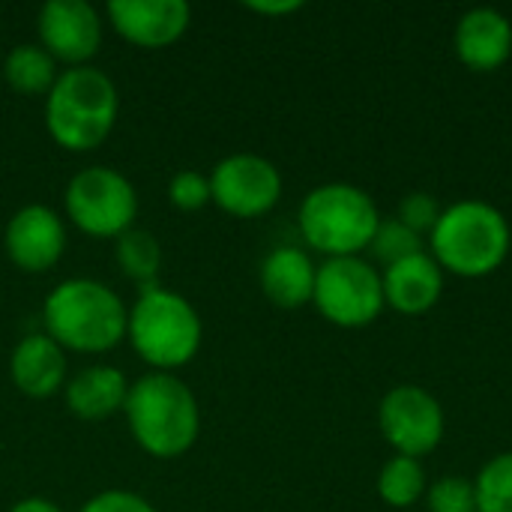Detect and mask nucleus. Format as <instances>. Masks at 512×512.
<instances>
[{
  "label": "nucleus",
  "instance_id": "nucleus-24",
  "mask_svg": "<svg viewBox=\"0 0 512 512\" xmlns=\"http://www.w3.org/2000/svg\"><path fill=\"white\" fill-rule=\"evenodd\" d=\"M429 512H480L474 480L465 477H441L426 489Z\"/></svg>",
  "mask_w": 512,
  "mask_h": 512
},
{
  "label": "nucleus",
  "instance_id": "nucleus-11",
  "mask_svg": "<svg viewBox=\"0 0 512 512\" xmlns=\"http://www.w3.org/2000/svg\"><path fill=\"white\" fill-rule=\"evenodd\" d=\"M102 33V12L87 0H48L36 12V42L66 69L90 66L102 48Z\"/></svg>",
  "mask_w": 512,
  "mask_h": 512
},
{
  "label": "nucleus",
  "instance_id": "nucleus-14",
  "mask_svg": "<svg viewBox=\"0 0 512 512\" xmlns=\"http://www.w3.org/2000/svg\"><path fill=\"white\" fill-rule=\"evenodd\" d=\"M9 381L27 399H51L69 381V354L48 333H27L9 354Z\"/></svg>",
  "mask_w": 512,
  "mask_h": 512
},
{
  "label": "nucleus",
  "instance_id": "nucleus-15",
  "mask_svg": "<svg viewBox=\"0 0 512 512\" xmlns=\"http://www.w3.org/2000/svg\"><path fill=\"white\" fill-rule=\"evenodd\" d=\"M456 57L474 72H495L512 54L510 18L492 6H477L465 12L456 24Z\"/></svg>",
  "mask_w": 512,
  "mask_h": 512
},
{
  "label": "nucleus",
  "instance_id": "nucleus-21",
  "mask_svg": "<svg viewBox=\"0 0 512 512\" xmlns=\"http://www.w3.org/2000/svg\"><path fill=\"white\" fill-rule=\"evenodd\" d=\"M378 495L396 510L414 507L426 495V468L420 459L393 456L378 474Z\"/></svg>",
  "mask_w": 512,
  "mask_h": 512
},
{
  "label": "nucleus",
  "instance_id": "nucleus-25",
  "mask_svg": "<svg viewBox=\"0 0 512 512\" xmlns=\"http://www.w3.org/2000/svg\"><path fill=\"white\" fill-rule=\"evenodd\" d=\"M168 201L180 210V213H195V210H204L207 204H213L210 198V177L201 174V171H177L171 180H168Z\"/></svg>",
  "mask_w": 512,
  "mask_h": 512
},
{
  "label": "nucleus",
  "instance_id": "nucleus-4",
  "mask_svg": "<svg viewBox=\"0 0 512 512\" xmlns=\"http://www.w3.org/2000/svg\"><path fill=\"white\" fill-rule=\"evenodd\" d=\"M126 342L150 366V372H174L189 366L204 342L198 309L180 291L165 285L138 291L126 318Z\"/></svg>",
  "mask_w": 512,
  "mask_h": 512
},
{
  "label": "nucleus",
  "instance_id": "nucleus-23",
  "mask_svg": "<svg viewBox=\"0 0 512 512\" xmlns=\"http://www.w3.org/2000/svg\"><path fill=\"white\" fill-rule=\"evenodd\" d=\"M369 252L387 270V267H393V264H399L405 258L420 255L423 252V237L414 234L411 228H405L396 216L381 219V225H378V231H375V237L369 243Z\"/></svg>",
  "mask_w": 512,
  "mask_h": 512
},
{
  "label": "nucleus",
  "instance_id": "nucleus-29",
  "mask_svg": "<svg viewBox=\"0 0 512 512\" xmlns=\"http://www.w3.org/2000/svg\"><path fill=\"white\" fill-rule=\"evenodd\" d=\"M9 512H63V510H60L54 501L42 498V495H30V498H21V501H15Z\"/></svg>",
  "mask_w": 512,
  "mask_h": 512
},
{
  "label": "nucleus",
  "instance_id": "nucleus-18",
  "mask_svg": "<svg viewBox=\"0 0 512 512\" xmlns=\"http://www.w3.org/2000/svg\"><path fill=\"white\" fill-rule=\"evenodd\" d=\"M315 276H318V264L300 246L270 249L258 270L264 297L285 312H294V309H303L306 303H312Z\"/></svg>",
  "mask_w": 512,
  "mask_h": 512
},
{
  "label": "nucleus",
  "instance_id": "nucleus-1",
  "mask_svg": "<svg viewBox=\"0 0 512 512\" xmlns=\"http://www.w3.org/2000/svg\"><path fill=\"white\" fill-rule=\"evenodd\" d=\"M129 306L123 297L93 279L69 276L57 282L42 303V333H48L66 354H108L126 339Z\"/></svg>",
  "mask_w": 512,
  "mask_h": 512
},
{
  "label": "nucleus",
  "instance_id": "nucleus-10",
  "mask_svg": "<svg viewBox=\"0 0 512 512\" xmlns=\"http://www.w3.org/2000/svg\"><path fill=\"white\" fill-rule=\"evenodd\" d=\"M378 426L396 456L423 459L444 441V408L429 390L402 384L381 399Z\"/></svg>",
  "mask_w": 512,
  "mask_h": 512
},
{
  "label": "nucleus",
  "instance_id": "nucleus-20",
  "mask_svg": "<svg viewBox=\"0 0 512 512\" xmlns=\"http://www.w3.org/2000/svg\"><path fill=\"white\" fill-rule=\"evenodd\" d=\"M114 261L123 276L138 285V291L156 288L162 273V243L144 228H129L114 240Z\"/></svg>",
  "mask_w": 512,
  "mask_h": 512
},
{
  "label": "nucleus",
  "instance_id": "nucleus-16",
  "mask_svg": "<svg viewBox=\"0 0 512 512\" xmlns=\"http://www.w3.org/2000/svg\"><path fill=\"white\" fill-rule=\"evenodd\" d=\"M129 396V378L120 366L96 363L84 366L75 375H69L63 387L66 411L87 423H102L114 414H123Z\"/></svg>",
  "mask_w": 512,
  "mask_h": 512
},
{
  "label": "nucleus",
  "instance_id": "nucleus-9",
  "mask_svg": "<svg viewBox=\"0 0 512 512\" xmlns=\"http://www.w3.org/2000/svg\"><path fill=\"white\" fill-rule=\"evenodd\" d=\"M210 198L213 204L234 219H261L282 198L279 168L258 153H231L213 165Z\"/></svg>",
  "mask_w": 512,
  "mask_h": 512
},
{
  "label": "nucleus",
  "instance_id": "nucleus-2",
  "mask_svg": "<svg viewBox=\"0 0 512 512\" xmlns=\"http://www.w3.org/2000/svg\"><path fill=\"white\" fill-rule=\"evenodd\" d=\"M123 417L132 441L159 462L186 456L201 435V405L174 372H144L129 381Z\"/></svg>",
  "mask_w": 512,
  "mask_h": 512
},
{
  "label": "nucleus",
  "instance_id": "nucleus-13",
  "mask_svg": "<svg viewBox=\"0 0 512 512\" xmlns=\"http://www.w3.org/2000/svg\"><path fill=\"white\" fill-rule=\"evenodd\" d=\"M111 30L144 51L171 48L192 24V6L186 0H111L105 6Z\"/></svg>",
  "mask_w": 512,
  "mask_h": 512
},
{
  "label": "nucleus",
  "instance_id": "nucleus-5",
  "mask_svg": "<svg viewBox=\"0 0 512 512\" xmlns=\"http://www.w3.org/2000/svg\"><path fill=\"white\" fill-rule=\"evenodd\" d=\"M429 246V255L444 273L483 279L492 276L510 255V222L489 201H456L444 207L435 231L429 234Z\"/></svg>",
  "mask_w": 512,
  "mask_h": 512
},
{
  "label": "nucleus",
  "instance_id": "nucleus-7",
  "mask_svg": "<svg viewBox=\"0 0 512 512\" xmlns=\"http://www.w3.org/2000/svg\"><path fill=\"white\" fill-rule=\"evenodd\" d=\"M135 183L111 165L75 171L63 189V219L93 240H117L138 219Z\"/></svg>",
  "mask_w": 512,
  "mask_h": 512
},
{
  "label": "nucleus",
  "instance_id": "nucleus-17",
  "mask_svg": "<svg viewBox=\"0 0 512 512\" xmlns=\"http://www.w3.org/2000/svg\"><path fill=\"white\" fill-rule=\"evenodd\" d=\"M381 282H384V303L408 318L432 312L444 294V270L429 252H420L414 258L387 267L381 273Z\"/></svg>",
  "mask_w": 512,
  "mask_h": 512
},
{
  "label": "nucleus",
  "instance_id": "nucleus-28",
  "mask_svg": "<svg viewBox=\"0 0 512 512\" xmlns=\"http://www.w3.org/2000/svg\"><path fill=\"white\" fill-rule=\"evenodd\" d=\"M246 9L249 12H255V15H270V18H276V15H291V12H297V9H303V3L300 0H264V3H258V0H252V3H246Z\"/></svg>",
  "mask_w": 512,
  "mask_h": 512
},
{
  "label": "nucleus",
  "instance_id": "nucleus-19",
  "mask_svg": "<svg viewBox=\"0 0 512 512\" xmlns=\"http://www.w3.org/2000/svg\"><path fill=\"white\" fill-rule=\"evenodd\" d=\"M57 75L60 66L39 42H21L3 60V81L18 96H48Z\"/></svg>",
  "mask_w": 512,
  "mask_h": 512
},
{
  "label": "nucleus",
  "instance_id": "nucleus-6",
  "mask_svg": "<svg viewBox=\"0 0 512 512\" xmlns=\"http://www.w3.org/2000/svg\"><path fill=\"white\" fill-rule=\"evenodd\" d=\"M381 225L378 204L354 183H324L306 192L297 228L309 249L324 258H354L369 249Z\"/></svg>",
  "mask_w": 512,
  "mask_h": 512
},
{
  "label": "nucleus",
  "instance_id": "nucleus-27",
  "mask_svg": "<svg viewBox=\"0 0 512 512\" xmlns=\"http://www.w3.org/2000/svg\"><path fill=\"white\" fill-rule=\"evenodd\" d=\"M78 512H159L144 495L132 489H105L87 498Z\"/></svg>",
  "mask_w": 512,
  "mask_h": 512
},
{
  "label": "nucleus",
  "instance_id": "nucleus-8",
  "mask_svg": "<svg viewBox=\"0 0 512 512\" xmlns=\"http://www.w3.org/2000/svg\"><path fill=\"white\" fill-rule=\"evenodd\" d=\"M312 303L321 312V318L336 327H369L387 306L381 270L360 255L327 258L324 264H318Z\"/></svg>",
  "mask_w": 512,
  "mask_h": 512
},
{
  "label": "nucleus",
  "instance_id": "nucleus-22",
  "mask_svg": "<svg viewBox=\"0 0 512 512\" xmlns=\"http://www.w3.org/2000/svg\"><path fill=\"white\" fill-rule=\"evenodd\" d=\"M474 492L480 512H512V453H501L483 465Z\"/></svg>",
  "mask_w": 512,
  "mask_h": 512
},
{
  "label": "nucleus",
  "instance_id": "nucleus-3",
  "mask_svg": "<svg viewBox=\"0 0 512 512\" xmlns=\"http://www.w3.org/2000/svg\"><path fill=\"white\" fill-rule=\"evenodd\" d=\"M45 129L66 153H93L102 147L120 117V93L99 66L63 69L45 96Z\"/></svg>",
  "mask_w": 512,
  "mask_h": 512
},
{
  "label": "nucleus",
  "instance_id": "nucleus-26",
  "mask_svg": "<svg viewBox=\"0 0 512 512\" xmlns=\"http://www.w3.org/2000/svg\"><path fill=\"white\" fill-rule=\"evenodd\" d=\"M441 213H444V207H441V201H438L435 195H429V192H408V195L399 201L396 219H399L405 228H411L414 234L423 237V234H432V231H435Z\"/></svg>",
  "mask_w": 512,
  "mask_h": 512
},
{
  "label": "nucleus",
  "instance_id": "nucleus-12",
  "mask_svg": "<svg viewBox=\"0 0 512 512\" xmlns=\"http://www.w3.org/2000/svg\"><path fill=\"white\" fill-rule=\"evenodd\" d=\"M69 246L66 219L48 204L18 207L3 231V249L15 270L39 276L54 270Z\"/></svg>",
  "mask_w": 512,
  "mask_h": 512
}]
</instances>
